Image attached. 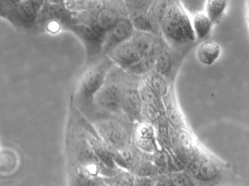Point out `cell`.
I'll list each match as a JSON object with an SVG mask.
<instances>
[{"instance_id": "1", "label": "cell", "mask_w": 249, "mask_h": 186, "mask_svg": "<svg viewBox=\"0 0 249 186\" xmlns=\"http://www.w3.org/2000/svg\"><path fill=\"white\" fill-rule=\"evenodd\" d=\"M160 29L167 46L180 52L186 53L196 40L191 17L179 0H175L169 7Z\"/></svg>"}, {"instance_id": "2", "label": "cell", "mask_w": 249, "mask_h": 186, "mask_svg": "<svg viewBox=\"0 0 249 186\" xmlns=\"http://www.w3.org/2000/svg\"><path fill=\"white\" fill-rule=\"evenodd\" d=\"M75 22L106 33L119 19L128 17L123 0H90L83 12H72Z\"/></svg>"}, {"instance_id": "3", "label": "cell", "mask_w": 249, "mask_h": 186, "mask_svg": "<svg viewBox=\"0 0 249 186\" xmlns=\"http://www.w3.org/2000/svg\"><path fill=\"white\" fill-rule=\"evenodd\" d=\"M114 65L107 55H102L94 60L80 79L76 91L78 99L88 105L93 103L95 94Z\"/></svg>"}, {"instance_id": "4", "label": "cell", "mask_w": 249, "mask_h": 186, "mask_svg": "<svg viewBox=\"0 0 249 186\" xmlns=\"http://www.w3.org/2000/svg\"><path fill=\"white\" fill-rule=\"evenodd\" d=\"M124 71L114 65L95 94L93 103L104 112L111 114L122 112L121 96Z\"/></svg>"}, {"instance_id": "5", "label": "cell", "mask_w": 249, "mask_h": 186, "mask_svg": "<svg viewBox=\"0 0 249 186\" xmlns=\"http://www.w3.org/2000/svg\"><path fill=\"white\" fill-rule=\"evenodd\" d=\"M99 138L106 145L121 152L130 144V134L121 121L110 118H100L92 123Z\"/></svg>"}, {"instance_id": "6", "label": "cell", "mask_w": 249, "mask_h": 186, "mask_svg": "<svg viewBox=\"0 0 249 186\" xmlns=\"http://www.w3.org/2000/svg\"><path fill=\"white\" fill-rule=\"evenodd\" d=\"M67 31L72 33L82 42L87 58L94 61L102 55L105 33L85 23L74 22Z\"/></svg>"}, {"instance_id": "7", "label": "cell", "mask_w": 249, "mask_h": 186, "mask_svg": "<svg viewBox=\"0 0 249 186\" xmlns=\"http://www.w3.org/2000/svg\"><path fill=\"white\" fill-rule=\"evenodd\" d=\"M38 15L44 22L46 31L51 34L68 30L69 26L74 22L72 12L64 6L63 2L51 3L45 0Z\"/></svg>"}, {"instance_id": "8", "label": "cell", "mask_w": 249, "mask_h": 186, "mask_svg": "<svg viewBox=\"0 0 249 186\" xmlns=\"http://www.w3.org/2000/svg\"><path fill=\"white\" fill-rule=\"evenodd\" d=\"M130 74L124 71L122 79L121 108L130 120L138 119L142 113V101L139 85L129 79Z\"/></svg>"}, {"instance_id": "9", "label": "cell", "mask_w": 249, "mask_h": 186, "mask_svg": "<svg viewBox=\"0 0 249 186\" xmlns=\"http://www.w3.org/2000/svg\"><path fill=\"white\" fill-rule=\"evenodd\" d=\"M142 56H158L167 45L161 35L134 30L130 38Z\"/></svg>"}, {"instance_id": "10", "label": "cell", "mask_w": 249, "mask_h": 186, "mask_svg": "<svg viewBox=\"0 0 249 186\" xmlns=\"http://www.w3.org/2000/svg\"><path fill=\"white\" fill-rule=\"evenodd\" d=\"M134 30L128 17L119 19L105 33L102 55H107L117 45L129 39Z\"/></svg>"}, {"instance_id": "11", "label": "cell", "mask_w": 249, "mask_h": 186, "mask_svg": "<svg viewBox=\"0 0 249 186\" xmlns=\"http://www.w3.org/2000/svg\"><path fill=\"white\" fill-rule=\"evenodd\" d=\"M107 56L115 66L124 71L142 57L130 39L117 45Z\"/></svg>"}, {"instance_id": "12", "label": "cell", "mask_w": 249, "mask_h": 186, "mask_svg": "<svg viewBox=\"0 0 249 186\" xmlns=\"http://www.w3.org/2000/svg\"><path fill=\"white\" fill-rule=\"evenodd\" d=\"M184 53L178 52L167 45L159 55L153 69L163 77L168 76L180 66Z\"/></svg>"}, {"instance_id": "13", "label": "cell", "mask_w": 249, "mask_h": 186, "mask_svg": "<svg viewBox=\"0 0 249 186\" xmlns=\"http://www.w3.org/2000/svg\"><path fill=\"white\" fill-rule=\"evenodd\" d=\"M154 131L152 127L145 123L138 125L133 135V143L142 151L151 153L154 151Z\"/></svg>"}, {"instance_id": "14", "label": "cell", "mask_w": 249, "mask_h": 186, "mask_svg": "<svg viewBox=\"0 0 249 186\" xmlns=\"http://www.w3.org/2000/svg\"><path fill=\"white\" fill-rule=\"evenodd\" d=\"M221 52V48L218 43L206 41L198 46L196 55L200 63L209 66L213 65L218 59Z\"/></svg>"}, {"instance_id": "15", "label": "cell", "mask_w": 249, "mask_h": 186, "mask_svg": "<svg viewBox=\"0 0 249 186\" xmlns=\"http://www.w3.org/2000/svg\"><path fill=\"white\" fill-rule=\"evenodd\" d=\"M191 20L196 40L204 39L209 35L213 24L204 12L195 13Z\"/></svg>"}, {"instance_id": "16", "label": "cell", "mask_w": 249, "mask_h": 186, "mask_svg": "<svg viewBox=\"0 0 249 186\" xmlns=\"http://www.w3.org/2000/svg\"><path fill=\"white\" fill-rule=\"evenodd\" d=\"M228 4V0H205L204 12L213 25L223 16Z\"/></svg>"}, {"instance_id": "17", "label": "cell", "mask_w": 249, "mask_h": 186, "mask_svg": "<svg viewBox=\"0 0 249 186\" xmlns=\"http://www.w3.org/2000/svg\"><path fill=\"white\" fill-rule=\"evenodd\" d=\"M174 0H154L148 11V14L151 20L160 33V22L169 7Z\"/></svg>"}, {"instance_id": "18", "label": "cell", "mask_w": 249, "mask_h": 186, "mask_svg": "<svg viewBox=\"0 0 249 186\" xmlns=\"http://www.w3.org/2000/svg\"><path fill=\"white\" fill-rule=\"evenodd\" d=\"M157 57L154 56H142L124 71L137 76L150 73L154 68Z\"/></svg>"}, {"instance_id": "19", "label": "cell", "mask_w": 249, "mask_h": 186, "mask_svg": "<svg viewBox=\"0 0 249 186\" xmlns=\"http://www.w3.org/2000/svg\"><path fill=\"white\" fill-rule=\"evenodd\" d=\"M102 177L106 185L133 186L134 175L128 170L122 169L112 176Z\"/></svg>"}, {"instance_id": "20", "label": "cell", "mask_w": 249, "mask_h": 186, "mask_svg": "<svg viewBox=\"0 0 249 186\" xmlns=\"http://www.w3.org/2000/svg\"><path fill=\"white\" fill-rule=\"evenodd\" d=\"M154 0H123L128 17L147 13Z\"/></svg>"}, {"instance_id": "21", "label": "cell", "mask_w": 249, "mask_h": 186, "mask_svg": "<svg viewBox=\"0 0 249 186\" xmlns=\"http://www.w3.org/2000/svg\"><path fill=\"white\" fill-rule=\"evenodd\" d=\"M129 171L136 176L150 177L157 172L156 166L147 161H140L136 162L130 169Z\"/></svg>"}, {"instance_id": "22", "label": "cell", "mask_w": 249, "mask_h": 186, "mask_svg": "<svg viewBox=\"0 0 249 186\" xmlns=\"http://www.w3.org/2000/svg\"><path fill=\"white\" fill-rule=\"evenodd\" d=\"M149 85L159 97L164 96L167 92L168 86L164 77L155 71L150 77Z\"/></svg>"}, {"instance_id": "23", "label": "cell", "mask_w": 249, "mask_h": 186, "mask_svg": "<svg viewBox=\"0 0 249 186\" xmlns=\"http://www.w3.org/2000/svg\"><path fill=\"white\" fill-rule=\"evenodd\" d=\"M139 91L142 103L156 104L158 96L148 83L143 82L139 85Z\"/></svg>"}, {"instance_id": "24", "label": "cell", "mask_w": 249, "mask_h": 186, "mask_svg": "<svg viewBox=\"0 0 249 186\" xmlns=\"http://www.w3.org/2000/svg\"><path fill=\"white\" fill-rule=\"evenodd\" d=\"M217 174L214 165L210 161L205 160L201 162L198 176L204 180L213 179Z\"/></svg>"}, {"instance_id": "25", "label": "cell", "mask_w": 249, "mask_h": 186, "mask_svg": "<svg viewBox=\"0 0 249 186\" xmlns=\"http://www.w3.org/2000/svg\"><path fill=\"white\" fill-rule=\"evenodd\" d=\"M166 115L168 122L173 128H178L181 125L182 121L181 115L175 107L172 105L168 106Z\"/></svg>"}, {"instance_id": "26", "label": "cell", "mask_w": 249, "mask_h": 186, "mask_svg": "<svg viewBox=\"0 0 249 186\" xmlns=\"http://www.w3.org/2000/svg\"><path fill=\"white\" fill-rule=\"evenodd\" d=\"M170 183L175 186H185L191 185L192 182L187 174L183 172H178L172 176Z\"/></svg>"}, {"instance_id": "27", "label": "cell", "mask_w": 249, "mask_h": 186, "mask_svg": "<svg viewBox=\"0 0 249 186\" xmlns=\"http://www.w3.org/2000/svg\"><path fill=\"white\" fill-rule=\"evenodd\" d=\"M142 112H143L145 118L150 121H153L157 118L158 112L155 104L142 103Z\"/></svg>"}, {"instance_id": "28", "label": "cell", "mask_w": 249, "mask_h": 186, "mask_svg": "<svg viewBox=\"0 0 249 186\" xmlns=\"http://www.w3.org/2000/svg\"><path fill=\"white\" fill-rule=\"evenodd\" d=\"M169 157L163 152H157L155 155L154 161L159 167L164 168L168 166Z\"/></svg>"}, {"instance_id": "29", "label": "cell", "mask_w": 249, "mask_h": 186, "mask_svg": "<svg viewBox=\"0 0 249 186\" xmlns=\"http://www.w3.org/2000/svg\"><path fill=\"white\" fill-rule=\"evenodd\" d=\"M201 162L198 160H194L188 166L187 171L190 176L196 178L198 177Z\"/></svg>"}, {"instance_id": "30", "label": "cell", "mask_w": 249, "mask_h": 186, "mask_svg": "<svg viewBox=\"0 0 249 186\" xmlns=\"http://www.w3.org/2000/svg\"><path fill=\"white\" fill-rule=\"evenodd\" d=\"M153 181L150 177L134 175L133 186H152Z\"/></svg>"}, {"instance_id": "31", "label": "cell", "mask_w": 249, "mask_h": 186, "mask_svg": "<svg viewBox=\"0 0 249 186\" xmlns=\"http://www.w3.org/2000/svg\"><path fill=\"white\" fill-rule=\"evenodd\" d=\"M178 135L174 130H172L169 133V146H170L174 151H176L178 149Z\"/></svg>"}, {"instance_id": "32", "label": "cell", "mask_w": 249, "mask_h": 186, "mask_svg": "<svg viewBox=\"0 0 249 186\" xmlns=\"http://www.w3.org/2000/svg\"><path fill=\"white\" fill-rule=\"evenodd\" d=\"M51 3H60L63 2V0H46Z\"/></svg>"}, {"instance_id": "33", "label": "cell", "mask_w": 249, "mask_h": 186, "mask_svg": "<svg viewBox=\"0 0 249 186\" xmlns=\"http://www.w3.org/2000/svg\"><path fill=\"white\" fill-rule=\"evenodd\" d=\"M7 1H8L11 3H15L18 2L20 1L23 0H6Z\"/></svg>"}]
</instances>
